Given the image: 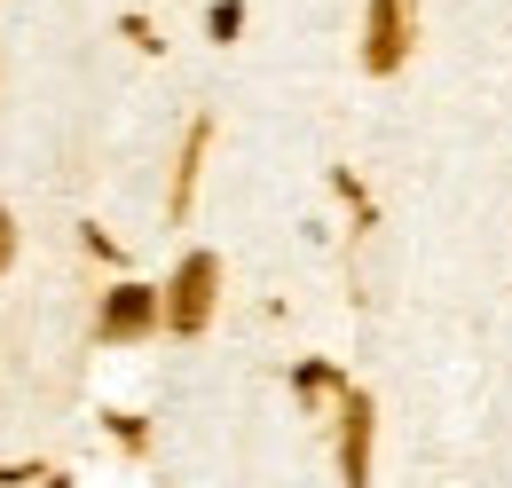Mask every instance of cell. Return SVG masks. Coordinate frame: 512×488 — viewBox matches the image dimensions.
Returning <instances> with one entry per match:
<instances>
[{"label":"cell","instance_id":"1","mask_svg":"<svg viewBox=\"0 0 512 488\" xmlns=\"http://www.w3.org/2000/svg\"><path fill=\"white\" fill-rule=\"evenodd\" d=\"M205 276H213L205 260H190V268H182V300H174V315H182V323H197V315H205Z\"/></svg>","mask_w":512,"mask_h":488},{"label":"cell","instance_id":"2","mask_svg":"<svg viewBox=\"0 0 512 488\" xmlns=\"http://www.w3.org/2000/svg\"><path fill=\"white\" fill-rule=\"evenodd\" d=\"M379 63H394L402 56V24H394V0H379V48H371Z\"/></svg>","mask_w":512,"mask_h":488},{"label":"cell","instance_id":"3","mask_svg":"<svg viewBox=\"0 0 512 488\" xmlns=\"http://www.w3.org/2000/svg\"><path fill=\"white\" fill-rule=\"evenodd\" d=\"M142 315H150V300H142V292H127V300L111 307V323H142Z\"/></svg>","mask_w":512,"mask_h":488},{"label":"cell","instance_id":"4","mask_svg":"<svg viewBox=\"0 0 512 488\" xmlns=\"http://www.w3.org/2000/svg\"><path fill=\"white\" fill-rule=\"evenodd\" d=\"M0 260H8V221H0Z\"/></svg>","mask_w":512,"mask_h":488}]
</instances>
